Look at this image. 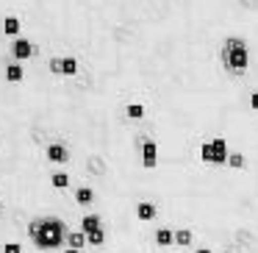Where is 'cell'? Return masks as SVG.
<instances>
[{"instance_id": "cell-24", "label": "cell", "mask_w": 258, "mask_h": 253, "mask_svg": "<svg viewBox=\"0 0 258 253\" xmlns=\"http://www.w3.org/2000/svg\"><path fill=\"white\" fill-rule=\"evenodd\" d=\"M64 253H81V250H73V247H67V250H64Z\"/></svg>"}, {"instance_id": "cell-16", "label": "cell", "mask_w": 258, "mask_h": 253, "mask_svg": "<svg viewBox=\"0 0 258 253\" xmlns=\"http://www.w3.org/2000/svg\"><path fill=\"white\" fill-rule=\"evenodd\" d=\"M50 181H53V186H56V189H67V186H70V175L67 173H53Z\"/></svg>"}, {"instance_id": "cell-8", "label": "cell", "mask_w": 258, "mask_h": 253, "mask_svg": "<svg viewBox=\"0 0 258 253\" xmlns=\"http://www.w3.org/2000/svg\"><path fill=\"white\" fill-rule=\"evenodd\" d=\"M156 214H158V209L153 206L150 200H142L139 206H136V217H139L142 223H147V220H156Z\"/></svg>"}, {"instance_id": "cell-1", "label": "cell", "mask_w": 258, "mask_h": 253, "mask_svg": "<svg viewBox=\"0 0 258 253\" xmlns=\"http://www.w3.org/2000/svg\"><path fill=\"white\" fill-rule=\"evenodd\" d=\"M67 234H70L67 225L58 217H53V214L36 217V220H31V225H28L31 242H34L36 247H42V250H58V247L67 242Z\"/></svg>"}, {"instance_id": "cell-19", "label": "cell", "mask_w": 258, "mask_h": 253, "mask_svg": "<svg viewBox=\"0 0 258 253\" xmlns=\"http://www.w3.org/2000/svg\"><path fill=\"white\" fill-rule=\"evenodd\" d=\"M3 253H23V247H20L17 242H6V245H3Z\"/></svg>"}, {"instance_id": "cell-5", "label": "cell", "mask_w": 258, "mask_h": 253, "mask_svg": "<svg viewBox=\"0 0 258 253\" xmlns=\"http://www.w3.org/2000/svg\"><path fill=\"white\" fill-rule=\"evenodd\" d=\"M45 156L50 159L53 164H64V162H70V147L64 145V142H47Z\"/></svg>"}, {"instance_id": "cell-10", "label": "cell", "mask_w": 258, "mask_h": 253, "mask_svg": "<svg viewBox=\"0 0 258 253\" xmlns=\"http://www.w3.org/2000/svg\"><path fill=\"white\" fill-rule=\"evenodd\" d=\"M61 75H67V78L78 75V59H75V56H64L61 59Z\"/></svg>"}, {"instance_id": "cell-22", "label": "cell", "mask_w": 258, "mask_h": 253, "mask_svg": "<svg viewBox=\"0 0 258 253\" xmlns=\"http://www.w3.org/2000/svg\"><path fill=\"white\" fill-rule=\"evenodd\" d=\"M250 106H252V112H258V92H252V95H250Z\"/></svg>"}, {"instance_id": "cell-15", "label": "cell", "mask_w": 258, "mask_h": 253, "mask_svg": "<svg viewBox=\"0 0 258 253\" xmlns=\"http://www.w3.org/2000/svg\"><path fill=\"white\" fill-rule=\"evenodd\" d=\"M191 239H195V234H191V231H186V228L175 231V245H180V247H189V245H191Z\"/></svg>"}, {"instance_id": "cell-21", "label": "cell", "mask_w": 258, "mask_h": 253, "mask_svg": "<svg viewBox=\"0 0 258 253\" xmlns=\"http://www.w3.org/2000/svg\"><path fill=\"white\" fill-rule=\"evenodd\" d=\"M228 162L233 164V167H241V162H244V159H241V153H230V156H228Z\"/></svg>"}, {"instance_id": "cell-12", "label": "cell", "mask_w": 258, "mask_h": 253, "mask_svg": "<svg viewBox=\"0 0 258 253\" xmlns=\"http://www.w3.org/2000/svg\"><path fill=\"white\" fill-rule=\"evenodd\" d=\"M172 242H175V231L172 228H156V245L167 247V245H172Z\"/></svg>"}, {"instance_id": "cell-9", "label": "cell", "mask_w": 258, "mask_h": 253, "mask_svg": "<svg viewBox=\"0 0 258 253\" xmlns=\"http://www.w3.org/2000/svg\"><path fill=\"white\" fill-rule=\"evenodd\" d=\"M67 245L73 247V250H81V247L89 245V242H86V234H84V231H70V234H67Z\"/></svg>"}, {"instance_id": "cell-3", "label": "cell", "mask_w": 258, "mask_h": 253, "mask_svg": "<svg viewBox=\"0 0 258 253\" xmlns=\"http://www.w3.org/2000/svg\"><path fill=\"white\" fill-rule=\"evenodd\" d=\"M228 156H230V150H228V142H225V139L203 142V147H200V159L206 164H214V167L225 164V162H228Z\"/></svg>"}, {"instance_id": "cell-18", "label": "cell", "mask_w": 258, "mask_h": 253, "mask_svg": "<svg viewBox=\"0 0 258 253\" xmlns=\"http://www.w3.org/2000/svg\"><path fill=\"white\" fill-rule=\"evenodd\" d=\"M86 242L95 247H100L103 242H106V231H95V234H86Z\"/></svg>"}, {"instance_id": "cell-14", "label": "cell", "mask_w": 258, "mask_h": 253, "mask_svg": "<svg viewBox=\"0 0 258 253\" xmlns=\"http://www.w3.org/2000/svg\"><path fill=\"white\" fill-rule=\"evenodd\" d=\"M3 34H6V36H17L20 34V20L17 17H6V20H3Z\"/></svg>"}, {"instance_id": "cell-2", "label": "cell", "mask_w": 258, "mask_h": 253, "mask_svg": "<svg viewBox=\"0 0 258 253\" xmlns=\"http://www.w3.org/2000/svg\"><path fill=\"white\" fill-rule=\"evenodd\" d=\"M219 62L228 73H244L250 67V47H247L244 39L239 36H230V39L222 42L219 47Z\"/></svg>"}, {"instance_id": "cell-20", "label": "cell", "mask_w": 258, "mask_h": 253, "mask_svg": "<svg viewBox=\"0 0 258 253\" xmlns=\"http://www.w3.org/2000/svg\"><path fill=\"white\" fill-rule=\"evenodd\" d=\"M50 73L53 75H61V59H50Z\"/></svg>"}, {"instance_id": "cell-23", "label": "cell", "mask_w": 258, "mask_h": 253, "mask_svg": "<svg viewBox=\"0 0 258 253\" xmlns=\"http://www.w3.org/2000/svg\"><path fill=\"white\" fill-rule=\"evenodd\" d=\"M197 253H211V250H208V247H200V250H197Z\"/></svg>"}, {"instance_id": "cell-13", "label": "cell", "mask_w": 258, "mask_h": 253, "mask_svg": "<svg viewBox=\"0 0 258 253\" xmlns=\"http://www.w3.org/2000/svg\"><path fill=\"white\" fill-rule=\"evenodd\" d=\"M75 200H78L81 206H89V203L95 200V192H92L89 186H78V189H75Z\"/></svg>"}, {"instance_id": "cell-7", "label": "cell", "mask_w": 258, "mask_h": 253, "mask_svg": "<svg viewBox=\"0 0 258 253\" xmlns=\"http://www.w3.org/2000/svg\"><path fill=\"white\" fill-rule=\"evenodd\" d=\"M81 231H84V234H95V231H103V220L97 217V214H86V217L81 220Z\"/></svg>"}, {"instance_id": "cell-11", "label": "cell", "mask_w": 258, "mask_h": 253, "mask_svg": "<svg viewBox=\"0 0 258 253\" xmlns=\"http://www.w3.org/2000/svg\"><path fill=\"white\" fill-rule=\"evenodd\" d=\"M25 78V73H23V67H20V62H12L6 67V81H12V84H20V81Z\"/></svg>"}, {"instance_id": "cell-6", "label": "cell", "mask_w": 258, "mask_h": 253, "mask_svg": "<svg viewBox=\"0 0 258 253\" xmlns=\"http://www.w3.org/2000/svg\"><path fill=\"white\" fill-rule=\"evenodd\" d=\"M158 162V147L153 139H142V164H145L147 170H153Z\"/></svg>"}, {"instance_id": "cell-4", "label": "cell", "mask_w": 258, "mask_h": 253, "mask_svg": "<svg viewBox=\"0 0 258 253\" xmlns=\"http://www.w3.org/2000/svg\"><path fill=\"white\" fill-rule=\"evenodd\" d=\"M36 50H39V47L28 39H14V45H12V56L17 59V62H28L31 56H36Z\"/></svg>"}, {"instance_id": "cell-17", "label": "cell", "mask_w": 258, "mask_h": 253, "mask_svg": "<svg viewBox=\"0 0 258 253\" xmlns=\"http://www.w3.org/2000/svg\"><path fill=\"white\" fill-rule=\"evenodd\" d=\"M125 114H128L131 120H142L145 117V106H142V103H131V106L125 109Z\"/></svg>"}]
</instances>
